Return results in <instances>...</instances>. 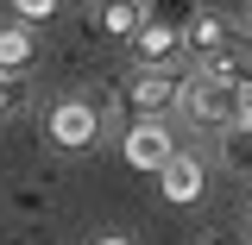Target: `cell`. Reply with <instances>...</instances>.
<instances>
[{"label":"cell","instance_id":"1","mask_svg":"<svg viewBox=\"0 0 252 245\" xmlns=\"http://www.w3.org/2000/svg\"><path fill=\"white\" fill-rule=\"evenodd\" d=\"M177 107H183L189 120L202 126V132H233V113H240V88H227L215 76H183V94H177Z\"/></svg>","mask_w":252,"mask_h":245},{"label":"cell","instance_id":"2","mask_svg":"<svg viewBox=\"0 0 252 245\" xmlns=\"http://www.w3.org/2000/svg\"><path fill=\"white\" fill-rule=\"evenodd\" d=\"M177 94H183V76L177 69H132V82L120 88V101H126L132 120H164L177 107Z\"/></svg>","mask_w":252,"mask_h":245},{"label":"cell","instance_id":"3","mask_svg":"<svg viewBox=\"0 0 252 245\" xmlns=\"http://www.w3.org/2000/svg\"><path fill=\"white\" fill-rule=\"evenodd\" d=\"M44 132H51V145L57 151H89L101 145V113H94V101H57L51 113H44Z\"/></svg>","mask_w":252,"mask_h":245},{"label":"cell","instance_id":"4","mask_svg":"<svg viewBox=\"0 0 252 245\" xmlns=\"http://www.w3.org/2000/svg\"><path fill=\"white\" fill-rule=\"evenodd\" d=\"M126 51H132L139 69H177V57H183V26L177 19H145Z\"/></svg>","mask_w":252,"mask_h":245},{"label":"cell","instance_id":"5","mask_svg":"<svg viewBox=\"0 0 252 245\" xmlns=\"http://www.w3.org/2000/svg\"><path fill=\"white\" fill-rule=\"evenodd\" d=\"M120 151H126V163L132 170H164L170 157H177V138H170V126L164 120H132L126 126V138H120Z\"/></svg>","mask_w":252,"mask_h":245},{"label":"cell","instance_id":"6","mask_svg":"<svg viewBox=\"0 0 252 245\" xmlns=\"http://www.w3.org/2000/svg\"><path fill=\"white\" fill-rule=\"evenodd\" d=\"M158 189H164V201L189 208V201H202V195H208V163H202L195 151H177L164 170H158Z\"/></svg>","mask_w":252,"mask_h":245},{"label":"cell","instance_id":"7","mask_svg":"<svg viewBox=\"0 0 252 245\" xmlns=\"http://www.w3.org/2000/svg\"><path fill=\"white\" fill-rule=\"evenodd\" d=\"M32 63H38V38H32V26H0V76L26 82Z\"/></svg>","mask_w":252,"mask_h":245},{"label":"cell","instance_id":"8","mask_svg":"<svg viewBox=\"0 0 252 245\" xmlns=\"http://www.w3.org/2000/svg\"><path fill=\"white\" fill-rule=\"evenodd\" d=\"M152 19V6L145 0H101V13H94V26H101V38H120V44H132V31Z\"/></svg>","mask_w":252,"mask_h":245},{"label":"cell","instance_id":"9","mask_svg":"<svg viewBox=\"0 0 252 245\" xmlns=\"http://www.w3.org/2000/svg\"><path fill=\"white\" fill-rule=\"evenodd\" d=\"M227 31H233V26L215 19V13H189V19H183V57H202V63H208L220 44H227Z\"/></svg>","mask_w":252,"mask_h":245},{"label":"cell","instance_id":"10","mask_svg":"<svg viewBox=\"0 0 252 245\" xmlns=\"http://www.w3.org/2000/svg\"><path fill=\"white\" fill-rule=\"evenodd\" d=\"M13 113H26V82L0 76V120H13Z\"/></svg>","mask_w":252,"mask_h":245},{"label":"cell","instance_id":"11","mask_svg":"<svg viewBox=\"0 0 252 245\" xmlns=\"http://www.w3.org/2000/svg\"><path fill=\"white\" fill-rule=\"evenodd\" d=\"M13 13H19V26H38V19L57 13V0H13Z\"/></svg>","mask_w":252,"mask_h":245},{"label":"cell","instance_id":"12","mask_svg":"<svg viewBox=\"0 0 252 245\" xmlns=\"http://www.w3.org/2000/svg\"><path fill=\"white\" fill-rule=\"evenodd\" d=\"M233 132H252V88H240V113H233Z\"/></svg>","mask_w":252,"mask_h":245},{"label":"cell","instance_id":"13","mask_svg":"<svg viewBox=\"0 0 252 245\" xmlns=\"http://www.w3.org/2000/svg\"><path fill=\"white\" fill-rule=\"evenodd\" d=\"M94 245H132V239H126V233H101Z\"/></svg>","mask_w":252,"mask_h":245},{"label":"cell","instance_id":"14","mask_svg":"<svg viewBox=\"0 0 252 245\" xmlns=\"http://www.w3.org/2000/svg\"><path fill=\"white\" fill-rule=\"evenodd\" d=\"M202 245H233V239H202Z\"/></svg>","mask_w":252,"mask_h":245},{"label":"cell","instance_id":"15","mask_svg":"<svg viewBox=\"0 0 252 245\" xmlns=\"http://www.w3.org/2000/svg\"><path fill=\"white\" fill-rule=\"evenodd\" d=\"M246 13H252V0H246Z\"/></svg>","mask_w":252,"mask_h":245}]
</instances>
